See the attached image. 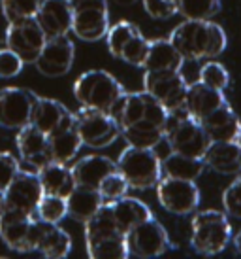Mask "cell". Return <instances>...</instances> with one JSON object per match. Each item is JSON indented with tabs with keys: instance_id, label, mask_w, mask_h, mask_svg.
<instances>
[{
	"instance_id": "9c48e42d",
	"label": "cell",
	"mask_w": 241,
	"mask_h": 259,
	"mask_svg": "<svg viewBox=\"0 0 241 259\" xmlns=\"http://www.w3.org/2000/svg\"><path fill=\"white\" fill-rule=\"evenodd\" d=\"M156 199L164 210L177 216L192 214L200 204V189L194 180L162 176L156 184Z\"/></svg>"
},
{
	"instance_id": "d6986e66",
	"label": "cell",
	"mask_w": 241,
	"mask_h": 259,
	"mask_svg": "<svg viewBox=\"0 0 241 259\" xmlns=\"http://www.w3.org/2000/svg\"><path fill=\"white\" fill-rule=\"evenodd\" d=\"M47 140H49L51 161L64 163V165L74 161L78 157L79 148L83 146L81 137L78 133V127H76V115H72L64 125H61L57 131L47 135Z\"/></svg>"
},
{
	"instance_id": "f546056e",
	"label": "cell",
	"mask_w": 241,
	"mask_h": 259,
	"mask_svg": "<svg viewBox=\"0 0 241 259\" xmlns=\"http://www.w3.org/2000/svg\"><path fill=\"white\" fill-rule=\"evenodd\" d=\"M206 168L204 159L183 155L177 151H170L166 157H162V174L170 178H181V180H196L202 176Z\"/></svg>"
},
{
	"instance_id": "8992f818",
	"label": "cell",
	"mask_w": 241,
	"mask_h": 259,
	"mask_svg": "<svg viewBox=\"0 0 241 259\" xmlns=\"http://www.w3.org/2000/svg\"><path fill=\"white\" fill-rule=\"evenodd\" d=\"M72 32L83 42H98L109 29L107 0H70Z\"/></svg>"
},
{
	"instance_id": "7dc6e473",
	"label": "cell",
	"mask_w": 241,
	"mask_h": 259,
	"mask_svg": "<svg viewBox=\"0 0 241 259\" xmlns=\"http://www.w3.org/2000/svg\"><path fill=\"white\" fill-rule=\"evenodd\" d=\"M235 142H237V146L241 148V131H239V137H237V140H235Z\"/></svg>"
},
{
	"instance_id": "5b68a950",
	"label": "cell",
	"mask_w": 241,
	"mask_h": 259,
	"mask_svg": "<svg viewBox=\"0 0 241 259\" xmlns=\"http://www.w3.org/2000/svg\"><path fill=\"white\" fill-rule=\"evenodd\" d=\"M123 93L125 87L117 81V78H113V74L106 70H89L81 74L74 83V97L81 106L102 110L107 114Z\"/></svg>"
},
{
	"instance_id": "d590c367",
	"label": "cell",
	"mask_w": 241,
	"mask_h": 259,
	"mask_svg": "<svg viewBox=\"0 0 241 259\" xmlns=\"http://www.w3.org/2000/svg\"><path fill=\"white\" fill-rule=\"evenodd\" d=\"M2 2V14L8 23L17 21V19H25V17H34L38 8H40V0H0Z\"/></svg>"
},
{
	"instance_id": "7a4b0ae2",
	"label": "cell",
	"mask_w": 241,
	"mask_h": 259,
	"mask_svg": "<svg viewBox=\"0 0 241 259\" xmlns=\"http://www.w3.org/2000/svg\"><path fill=\"white\" fill-rule=\"evenodd\" d=\"M164 142L170 151H177L191 157H204L211 140L207 137L202 121L192 117L185 108L168 112L164 123Z\"/></svg>"
},
{
	"instance_id": "ee69618b",
	"label": "cell",
	"mask_w": 241,
	"mask_h": 259,
	"mask_svg": "<svg viewBox=\"0 0 241 259\" xmlns=\"http://www.w3.org/2000/svg\"><path fill=\"white\" fill-rule=\"evenodd\" d=\"M234 246H235V250L241 253V229L235 233V237H234Z\"/></svg>"
},
{
	"instance_id": "8fae6325",
	"label": "cell",
	"mask_w": 241,
	"mask_h": 259,
	"mask_svg": "<svg viewBox=\"0 0 241 259\" xmlns=\"http://www.w3.org/2000/svg\"><path fill=\"white\" fill-rule=\"evenodd\" d=\"M47 36L34 17H25L8 23L6 46L15 51L25 65H34Z\"/></svg>"
},
{
	"instance_id": "74e56055",
	"label": "cell",
	"mask_w": 241,
	"mask_h": 259,
	"mask_svg": "<svg viewBox=\"0 0 241 259\" xmlns=\"http://www.w3.org/2000/svg\"><path fill=\"white\" fill-rule=\"evenodd\" d=\"M128 189H130V186H128L127 178L119 170L107 174L98 186V191L104 201H117V199H120V197H125L128 193Z\"/></svg>"
},
{
	"instance_id": "83f0119b",
	"label": "cell",
	"mask_w": 241,
	"mask_h": 259,
	"mask_svg": "<svg viewBox=\"0 0 241 259\" xmlns=\"http://www.w3.org/2000/svg\"><path fill=\"white\" fill-rule=\"evenodd\" d=\"M38 172V178L42 182L43 193L58 195V197H68L72 189L76 187V180L72 174V166L51 161L45 166H42Z\"/></svg>"
},
{
	"instance_id": "7c38bea8",
	"label": "cell",
	"mask_w": 241,
	"mask_h": 259,
	"mask_svg": "<svg viewBox=\"0 0 241 259\" xmlns=\"http://www.w3.org/2000/svg\"><path fill=\"white\" fill-rule=\"evenodd\" d=\"M127 242L130 255L142 259H153L162 255L164 252L170 250V237L168 231L164 229L160 222H156L155 218H149L136 225L132 231L127 233Z\"/></svg>"
},
{
	"instance_id": "d6a6232c",
	"label": "cell",
	"mask_w": 241,
	"mask_h": 259,
	"mask_svg": "<svg viewBox=\"0 0 241 259\" xmlns=\"http://www.w3.org/2000/svg\"><path fill=\"white\" fill-rule=\"evenodd\" d=\"M66 216H68L66 197L43 193V197L38 202V208H36V218L47 223H58Z\"/></svg>"
},
{
	"instance_id": "4fadbf2b",
	"label": "cell",
	"mask_w": 241,
	"mask_h": 259,
	"mask_svg": "<svg viewBox=\"0 0 241 259\" xmlns=\"http://www.w3.org/2000/svg\"><path fill=\"white\" fill-rule=\"evenodd\" d=\"M42 197L43 187L38 178V172L19 170L4 191V208L25 216H36V208Z\"/></svg>"
},
{
	"instance_id": "9a60e30c",
	"label": "cell",
	"mask_w": 241,
	"mask_h": 259,
	"mask_svg": "<svg viewBox=\"0 0 241 259\" xmlns=\"http://www.w3.org/2000/svg\"><path fill=\"white\" fill-rule=\"evenodd\" d=\"M38 95L23 87H4L0 89V127L21 129L30 125V114Z\"/></svg>"
},
{
	"instance_id": "44dd1931",
	"label": "cell",
	"mask_w": 241,
	"mask_h": 259,
	"mask_svg": "<svg viewBox=\"0 0 241 259\" xmlns=\"http://www.w3.org/2000/svg\"><path fill=\"white\" fill-rule=\"evenodd\" d=\"M115 170H117V161L107 155H85L72 166L76 186L94 187V189H98L100 182Z\"/></svg>"
},
{
	"instance_id": "f1b7e54d",
	"label": "cell",
	"mask_w": 241,
	"mask_h": 259,
	"mask_svg": "<svg viewBox=\"0 0 241 259\" xmlns=\"http://www.w3.org/2000/svg\"><path fill=\"white\" fill-rule=\"evenodd\" d=\"M183 63L181 53L175 50V46L170 42V38H158L149 40L147 57L142 68L145 70H179Z\"/></svg>"
},
{
	"instance_id": "ac0fdd59",
	"label": "cell",
	"mask_w": 241,
	"mask_h": 259,
	"mask_svg": "<svg viewBox=\"0 0 241 259\" xmlns=\"http://www.w3.org/2000/svg\"><path fill=\"white\" fill-rule=\"evenodd\" d=\"M202 125H204V129H206L211 142H232V140H237L241 131L239 117H237V114L228 102H224L217 110H213L211 114H207L202 119Z\"/></svg>"
},
{
	"instance_id": "6da1fadb",
	"label": "cell",
	"mask_w": 241,
	"mask_h": 259,
	"mask_svg": "<svg viewBox=\"0 0 241 259\" xmlns=\"http://www.w3.org/2000/svg\"><path fill=\"white\" fill-rule=\"evenodd\" d=\"M170 42L183 59H211L226 50V32L209 19H187L171 30Z\"/></svg>"
},
{
	"instance_id": "4dcf8cb0",
	"label": "cell",
	"mask_w": 241,
	"mask_h": 259,
	"mask_svg": "<svg viewBox=\"0 0 241 259\" xmlns=\"http://www.w3.org/2000/svg\"><path fill=\"white\" fill-rule=\"evenodd\" d=\"M145 91H132V93L120 95V99L117 101L109 114L115 117V121L119 123L120 129H125L132 123L143 119V110H145Z\"/></svg>"
},
{
	"instance_id": "52a82bcc",
	"label": "cell",
	"mask_w": 241,
	"mask_h": 259,
	"mask_svg": "<svg viewBox=\"0 0 241 259\" xmlns=\"http://www.w3.org/2000/svg\"><path fill=\"white\" fill-rule=\"evenodd\" d=\"M74 115H76V127L83 146H89L94 150L107 148L120 137L119 123L107 112L81 106Z\"/></svg>"
},
{
	"instance_id": "b9f144b4",
	"label": "cell",
	"mask_w": 241,
	"mask_h": 259,
	"mask_svg": "<svg viewBox=\"0 0 241 259\" xmlns=\"http://www.w3.org/2000/svg\"><path fill=\"white\" fill-rule=\"evenodd\" d=\"M19 170V159L10 151H0V191H6V187L12 184Z\"/></svg>"
},
{
	"instance_id": "3957f363",
	"label": "cell",
	"mask_w": 241,
	"mask_h": 259,
	"mask_svg": "<svg viewBox=\"0 0 241 259\" xmlns=\"http://www.w3.org/2000/svg\"><path fill=\"white\" fill-rule=\"evenodd\" d=\"M191 248L200 255H217L224 252L232 240V225L224 212L204 210L192 218Z\"/></svg>"
},
{
	"instance_id": "bcb514c9",
	"label": "cell",
	"mask_w": 241,
	"mask_h": 259,
	"mask_svg": "<svg viewBox=\"0 0 241 259\" xmlns=\"http://www.w3.org/2000/svg\"><path fill=\"white\" fill-rule=\"evenodd\" d=\"M4 210V191H0V212Z\"/></svg>"
},
{
	"instance_id": "4316f807",
	"label": "cell",
	"mask_w": 241,
	"mask_h": 259,
	"mask_svg": "<svg viewBox=\"0 0 241 259\" xmlns=\"http://www.w3.org/2000/svg\"><path fill=\"white\" fill-rule=\"evenodd\" d=\"M66 204H68V216L74 218L76 222L85 223L89 218L98 212V208L104 204V199L94 187L76 186L66 197Z\"/></svg>"
},
{
	"instance_id": "5bb4252c",
	"label": "cell",
	"mask_w": 241,
	"mask_h": 259,
	"mask_svg": "<svg viewBox=\"0 0 241 259\" xmlns=\"http://www.w3.org/2000/svg\"><path fill=\"white\" fill-rule=\"evenodd\" d=\"M74 59H76V46L66 34V36L47 38L34 65L38 72L43 76L61 78L72 70Z\"/></svg>"
},
{
	"instance_id": "ab89813d",
	"label": "cell",
	"mask_w": 241,
	"mask_h": 259,
	"mask_svg": "<svg viewBox=\"0 0 241 259\" xmlns=\"http://www.w3.org/2000/svg\"><path fill=\"white\" fill-rule=\"evenodd\" d=\"M222 206L228 216L241 220V172L222 193Z\"/></svg>"
},
{
	"instance_id": "7bdbcfd3",
	"label": "cell",
	"mask_w": 241,
	"mask_h": 259,
	"mask_svg": "<svg viewBox=\"0 0 241 259\" xmlns=\"http://www.w3.org/2000/svg\"><path fill=\"white\" fill-rule=\"evenodd\" d=\"M143 10L153 19H170L177 14V0H142Z\"/></svg>"
},
{
	"instance_id": "cb8c5ba5",
	"label": "cell",
	"mask_w": 241,
	"mask_h": 259,
	"mask_svg": "<svg viewBox=\"0 0 241 259\" xmlns=\"http://www.w3.org/2000/svg\"><path fill=\"white\" fill-rule=\"evenodd\" d=\"M111 206V214H113L115 225L120 233L127 235L128 231H132L136 225H140L142 222L153 218L151 208L140 199L134 197H120L117 201H107Z\"/></svg>"
},
{
	"instance_id": "c3c4849f",
	"label": "cell",
	"mask_w": 241,
	"mask_h": 259,
	"mask_svg": "<svg viewBox=\"0 0 241 259\" xmlns=\"http://www.w3.org/2000/svg\"><path fill=\"white\" fill-rule=\"evenodd\" d=\"M40 2H43V0H40Z\"/></svg>"
},
{
	"instance_id": "f35d334b",
	"label": "cell",
	"mask_w": 241,
	"mask_h": 259,
	"mask_svg": "<svg viewBox=\"0 0 241 259\" xmlns=\"http://www.w3.org/2000/svg\"><path fill=\"white\" fill-rule=\"evenodd\" d=\"M136 30H138V27L128 21H119V23H115L113 27L107 29V34H106L107 50H109V53H111L113 57L119 55L120 48L125 46V42L134 34Z\"/></svg>"
},
{
	"instance_id": "836d02e7",
	"label": "cell",
	"mask_w": 241,
	"mask_h": 259,
	"mask_svg": "<svg viewBox=\"0 0 241 259\" xmlns=\"http://www.w3.org/2000/svg\"><path fill=\"white\" fill-rule=\"evenodd\" d=\"M220 12V0H177V14L185 19H211Z\"/></svg>"
},
{
	"instance_id": "1f68e13d",
	"label": "cell",
	"mask_w": 241,
	"mask_h": 259,
	"mask_svg": "<svg viewBox=\"0 0 241 259\" xmlns=\"http://www.w3.org/2000/svg\"><path fill=\"white\" fill-rule=\"evenodd\" d=\"M120 137L127 140L128 146L156 148L160 142H164V127H158V125L147 121V119H140V121L120 129Z\"/></svg>"
},
{
	"instance_id": "d4e9b609",
	"label": "cell",
	"mask_w": 241,
	"mask_h": 259,
	"mask_svg": "<svg viewBox=\"0 0 241 259\" xmlns=\"http://www.w3.org/2000/svg\"><path fill=\"white\" fill-rule=\"evenodd\" d=\"M36 252L43 257L63 259L72 252V237L57 223H47L40 220L38 240H36Z\"/></svg>"
},
{
	"instance_id": "ffe728a7",
	"label": "cell",
	"mask_w": 241,
	"mask_h": 259,
	"mask_svg": "<svg viewBox=\"0 0 241 259\" xmlns=\"http://www.w3.org/2000/svg\"><path fill=\"white\" fill-rule=\"evenodd\" d=\"M226 101L224 91L220 89H213V87L202 83V81H194L187 87V97H185L183 108L196 117L198 121H202L207 114H211L213 110H217L222 106Z\"/></svg>"
},
{
	"instance_id": "2e32d148",
	"label": "cell",
	"mask_w": 241,
	"mask_h": 259,
	"mask_svg": "<svg viewBox=\"0 0 241 259\" xmlns=\"http://www.w3.org/2000/svg\"><path fill=\"white\" fill-rule=\"evenodd\" d=\"M15 146L19 151V159L34 170H40L42 166L51 163L47 135L36 129L34 125H25L19 129L17 138H15Z\"/></svg>"
},
{
	"instance_id": "484cf974",
	"label": "cell",
	"mask_w": 241,
	"mask_h": 259,
	"mask_svg": "<svg viewBox=\"0 0 241 259\" xmlns=\"http://www.w3.org/2000/svg\"><path fill=\"white\" fill-rule=\"evenodd\" d=\"M85 248L92 259H127L130 257L127 235L115 231L98 237L85 238Z\"/></svg>"
},
{
	"instance_id": "603a6c76",
	"label": "cell",
	"mask_w": 241,
	"mask_h": 259,
	"mask_svg": "<svg viewBox=\"0 0 241 259\" xmlns=\"http://www.w3.org/2000/svg\"><path fill=\"white\" fill-rule=\"evenodd\" d=\"M72 115L74 114L64 106L63 102L36 97L32 114H30V125H34L36 129H40L45 135H51L53 131H57L61 125L68 121Z\"/></svg>"
},
{
	"instance_id": "30bf717a",
	"label": "cell",
	"mask_w": 241,
	"mask_h": 259,
	"mask_svg": "<svg viewBox=\"0 0 241 259\" xmlns=\"http://www.w3.org/2000/svg\"><path fill=\"white\" fill-rule=\"evenodd\" d=\"M187 87L179 70H145L143 74V91L155 97L168 112L183 108Z\"/></svg>"
},
{
	"instance_id": "8d00e7d4",
	"label": "cell",
	"mask_w": 241,
	"mask_h": 259,
	"mask_svg": "<svg viewBox=\"0 0 241 259\" xmlns=\"http://www.w3.org/2000/svg\"><path fill=\"white\" fill-rule=\"evenodd\" d=\"M198 81L213 87V89L224 91L228 87V83H230V74H228V70L224 68V65L215 63V61H209V63L200 66Z\"/></svg>"
},
{
	"instance_id": "7402d4cb",
	"label": "cell",
	"mask_w": 241,
	"mask_h": 259,
	"mask_svg": "<svg viewBox=\"0 0 241 259\" xmlns=\"http://www.w3.org/2000/svg\"><path fill=\"white\" fill-rule=\"evenodd\" d=\"M204 163L211 170L226 176H237L241 172V148L232 142H211L204 153Z\"/></svg>"
},
{
	"instance_id": "f6af8a7d",
	"label": "cell",
	"mask_w": 241,
	"mask_h": 259,
	"mask_svg": "<svg viewBox=\"0 0 241 259\" xmlns=\"http://www.w3.org/2000/svg\"><path fill=\"white\" fill-rule=\"evenodd\" d=\"M117 4H120V6H132V4H136L138 0H115Z\"/></svg>"
},
{
	"instance_id": "ba28073f",
	"label": "cell",
	"mask_w": 241,
	"mask_h": 259,
	"mask_svg": "<svg viewBox=\"0 0 241 259\" xmlns=\"http://www.w3.org/2000/svg\"><path fill=\"white\" fill-rule=\"evenodd\" d=\"M38 229L40 220L36 216H25L8 208L0 212V238L15 252H36Z\"/></svg>"
},
{
	"instance_id": "277c9868",
	"label": "cell",
	"mask_w": 241,
	"mask_h": 259,
	"mask_svg": "<svg viewBox=\"0 0 241 259\" xmlns=\"http://www.w3.org/2000/svg\"><path fill=\"white\" fill-rule=\"evenodd\" d=\"M117 170L127 178L132 189H151L162 178V159L155 148L128 146L117 159Z\"/></svg>"
},
{
	"instance_id": "60d3db41",
	"label": "cell",
	"mask_w": 241,
	"mask_h": 259,
	"mask_svg": "<svg viewBox=\"0 0 241 259\" xmlns=\"http://www.w3.org/2000/svg\"><path fill=\"white\" fill-rule=\"evenodd\" d=\"M23 66H25V63H23L21 57L15 51H12L10 48L0 50V78L10 79L19 76Z\"/></svg>"
},
{
	"instance_id": "e0dca14e",
	"label": "cell",
	"mask_w": 241,
	"mask_h": 259,
	"mask_svg": "<svg viewBox=\"0 0 241 259\" xmlns=\"http://www.w3.org/2000/svg\"><path fill=\"white\" fill-rule=\"evenodd\" d=\"M34 19L47 38L66 36L72 32V4L70 0H43Z\"/></svg>"
},
{
	"instance_id": "e575fe53",
	"label": "cell",
	"mask_w": 241,
	"mask_h": 259,
	"mask_svg": "<svg viewBox=\"0 0 241 259\" xmlns=\"http://www.w3.org/2000/svg\"><path fill=\"white\" fill-rule=\"evenodd\" d=\"M147 50H149V40L143 38V34L138 29L125 42V46L120 48L117 59H120V61H125V63L132 66H143L145 57H147Z\"/></svg>"
}]
</instances>
